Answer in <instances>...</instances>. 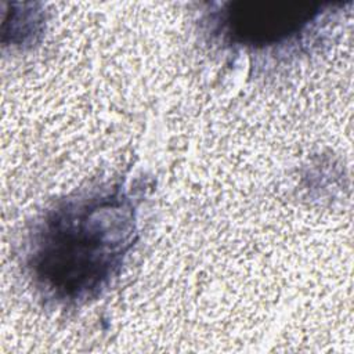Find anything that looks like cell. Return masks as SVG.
<instances>
[{"instance_id": "1", "label": "cell", "mask_w": 354, "mask_h": 354, "mask_svg": "<svg viewBox=\"0 0 354 354\" xmlns=\"http://www.w3.org/2000/svg\"><path fill=\"white\" fill-rule=\"evenodd\" d=\"M145 189L144 180L101 184L57 201L33 221L22 266L44 303L76 308L109 289L138 239Z\"/></svg>"}, {"instance_id": "3", "label": "cell", "mask_w": 354, "mask_h": 354, "mask_svg": "<svg viewBox=\"0 0 354 354\" xmlns=\"http://www.w3.org/2000/svg\"><path fill=\"white\" fill-rule=\"evenodd\" d=\"M46 15L37 4H19L18 10H11L10 41L14 46H30L44 30Z\"/></svg>"}, {"instance_id": "2", "label": "cell", "mask_w": 354, "mask_h": 354, "mask_svg": "<svg viewBox=\"0 0 354 354\" xmlns=\"http://www.w3.org/2000/svg\"><path fill=\"white\" fill-rule=\"evenodd\" d=\"M342 3L301 0H228L209 4L201 15L213 46L254 62L303 55L321 41Z\"/></svg>"}]
</instances>
